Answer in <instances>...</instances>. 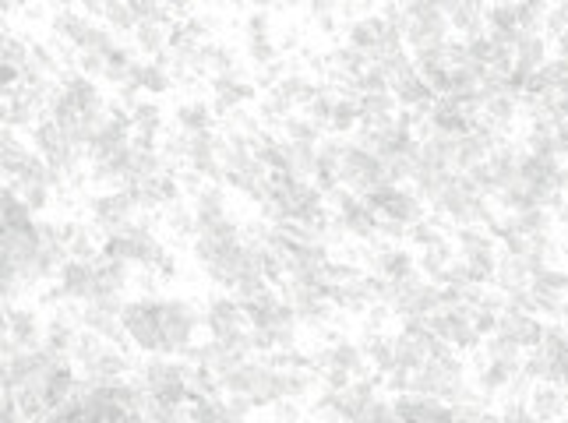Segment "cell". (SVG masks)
<instances>
[{"instance_id": "6da1fadb", "label": "cell", "mask_w": 568, "mask_h": 423, "mask_svg": "<svg viewBox=\"0 0 568 423\" xmlns=\"http://www.w3.org/2000/svg\"><path fill=\"white\" fill-rule=\"evenodd\" d=\"M202 328V311L184 297H163L159 304V357H184L195 346V335Z\"/></svg>"}, {"instance_id": "7a4b0ae2", "label": "cell", "mask_w": 568, "mask_h": 423, "mask_svg": "<svg viewBox=\"0 0 568 423\" xmlns=\"http://www.w3.org/2000/svg\"><path fill=\"white\" fill-rule=\"evenodd\" d=\"M138 381L152 399L166 406H184L187 402V364L173 357H152L149 364L138 367Z\"/></svg>"}, {"instance_id": "3957f363", "label": "cell", "mask_w": 568, "mask_h": 423, "mask_svg": "<svg viewBox=\"0 0 568 423\" xmlns=\"http://www.w3.org/2000/svg\"><path fill=\"white\" fill-rule=\"evenodd\" d=\"M159 304H163V297H138V300H128L124 304V311H120V325H124V335H128L131 342H135V349H142V353H159V339H163V332H159Z\"/></svg>"}, {"instance_id": "277c9868", "label": "cell", "mask_w": 568, "mask_h": 423, "mask_svg": "<svg viewBox=\"0 0 568 423\" xmlns=\"http://www.w3.org/2000/svg\"><path fill=\"white\" fill-rule=\"evenodd\" d=\"M89 216H92V230H99L103 237H113L128 223L138 219V201L128 187H117V191H99L89 198Z\"/></svg>"}, {"instance_id": "5b68a950", "label": "cell", "mask_w": 568, "mask_h": 423, "mask_svg": "<svg viewBox=\"0 0 568 423\" xmlns=\"http://www.w3.org/2000/svg\"><path fill=\"white\" fill-rule=\"evenodd\" d=\"M339 184L350 187L357 198H364L367 191H374V187L389 184L385 180V166L378 156H371V152L357 149L353 141H346V152H343V166H339Z\"/></svg>"}, {"instance_id": "8992f818", "label": "cell", "mask_w": 568, "mask_h": 423, "mask_svg": "<svg viewBox=\"0 0 568 423\" xmlns=\"http://www.w3.org/2000/svg\"><path fill=\"white\" fill-rule=\"evenodd\" d=\"M449 22L441 15L438 4H410L406 8V32L403 43L413 50H427V46H445L449 43Z\"/></svg>"}, {"instance_id": "52a82bcc", "label": "cell", "mask_w": 568, "mask_h": 423, "mask_svg": "<svg viewBox=\"0 0 568 423\" xmlns=\"http://www.w3.org/2000/svg\"><path fill=\"white\" fill-rule=\"evenodd\" d=\"M120 311H124V300H120V293H99V297H92V300H85V304H82V328H89V332H96L99 339L120 346V342H124Z\"/></svg>"}, {"instance_id": "ba28073f", "label": "cell", "mask_w": 568, "mask_h": 423, "mask_svg": "<svg viewBox=\"0 0 568 423\" xmlns=\"http://www.w3.org/2000/svg\"><path fill=\"white\" fill-rule=\"evenodd\" d=\"M202 325L209 328L212 339H230V335H237V332H247L244 307H240V300L230 297V293L209 297L205 314H202Z\"/></svg>"}, {"instance_id": "9c48e42d", "label": "cell", "mask_w": 568, "mask_h": 423, "mask_svg": "<svg viewBox=\"0 0 568 423\" xmlns=\"http://www.w3.org/2000/svg\"><path fill=\"white\" fill-rule=\"evenodd\" d=\"M60 297L71 300V304H85V300L96 297V261H75L68 258L57 268V282Z\"/></svg>"}, {"instance_id": "30bf717a", "label": "cell", "mask_w": 568, "mask_h": 423, "mask_svg": "<svg viewBox=\"0 0 568 423\" xmlns=\"http://www.w3.org/2000/svg\"><path fill=\"white\" fill-rule=\"evenodd\" d=\"M212 96H216V110L226 117V113H233V110H244V103L255 99V82H251L244 67L237 64L230 75L212 78Z\"/></svg>"}, {"instance_id": "8fae6325", "label": "cell", "mask_w": 568, "mask_h": 423, "mask_svg": "<svg viewBox=\"0 0 568 423\" xmlns=\"http://www.w3.org/2000/svg\"><path fill=\"white\" fill-rule=\"evenodd\" d=\"M494 332L505 335V339H512L519 349H537L540 339H544V321H540L537 314H523V311H512V307H505V311L498 314V325H494Z\"/></svg>"}, {"instance_id": "7c38bea8", "label": "cell", "mask_w": 568, "mask_h": 423, "mask_svg": "<svg viewBox=\"0 0 568 423\" xmlns=\"http://www.w3.org/2000/svg\"><path fill=\"white\" fill-rule=\"evenodd\" d=\"M85 371V381H92V385H110V381H120L128 378L131 371H135V364H131V353L124 346H113V342H106V349L99 353L92 364L82 367Z\"/></svg>"}, {"instance_id": "4fadbf2b", "label": "cell", "mask_w": 568, "mask_h": 423, "mask_svg": "<svg viewBox=\"0 0 568 423\" xmlns=\"http://www.w3.org/2000/svg\"><path fill=\"white\" fill-rule=\"evenodd\" d=\"M240 307H244L247 325L262 328V332H272L276 325H283V321L293 318V311L283 304V297H276L272 290L258 293V297H251V300H240Z\"/></svg>"}, {"instance_id": "5bb4252c", "label": "cell", "mask_w": 568, "mask_h": 423, "mask_svg": "<svg viewBox=\"0 0 568 423\" xmlns=\"http://www.w3.org/2000/svg\"><path fill=\"white\" fill-rule=\"evenodd\" d=\"M343 152H346V141L339 138H322L318 141V152H314V187L322 194L336 191L339 187V166H343Z\"/></svg>"}, {"instance_id": "9a60e30c", "label": "cell", "mask_w": 568, "mask_h": 423, "mask_svg": "<svg viewBox=\"0 0 568 423\" xmlns=\"http://www.w3.org/2000/svg\"><path fill=\"white\" fill-rule=\"evenodd\" d=\"M526 409H530V413L537 416L540 423L561 420V416H568V395H565V388L554 385V381H540V385H533L530 395H526Z\"/></svg>"}, {"instance_id": "2e32d148", "label": "cell", "mask_w": 568, "mask_h": 423, "mask_svg": "<svg viewBox=\"0 0 568 423\" xmlns=\"http://www.w3.org/2000/svg\"><path fill=\"white\" fill-rule=\"evenodd\" d=\"M8 332H11V342H15L18 349H39L43 346V321H39V314L32 311V307H8Z\"/></svg>"}, {"instance_id": "e0dca14e", "label": "cell", "mask_w": 568, "mask_h": 423, "mask_svg": "<svg viewBox=\"0 0 568 423\" xmlns=\"http://www.w3.org/2000/svg\"><path fill=\"white\" fill-rule=\"evenodd\" d=\"M441 15H445L449 29H456L459 36H463V43L466 39L484 36L487 8H480V4H463V0H456V4H441Z\"/></svg>"}, {"instance_id": "ac0fdd59", "label": "cell", "mask_w": 568, "mask_h": 423, "mask_svg": "<svg viewBox=\"0 0 568 423\" xmlns=\"http://www.w3.org/2000/svg\"><path fill=\"white\" fill-rule=\"evenodd\" d=\"M547 64V43L540 32H519L512 43V67L519 75H537L540 67Z\"/></svg>"}, {"instance_id": "d6986e66", "label": "cell", "mask_w": 568, "mask_h": 423, "mask_svg": "<svg viewBox=\"0 0 568 423\" xmlns=\"http://www.w3.org/2000/svg\"><path fill=\"white\" fill-rule=\"evenodd\" d=\"M191 208H195L198 230H209V226H216L219 219H226V216H230V208H226V191H223V184H202V191L195 194Z\"/></svg>"}, {"instance_id": "ffe728a7", "label": "cell", "mask_w": 568, "mask_h": 423, "mask_svg": "<svg viewBox=\"0 0 568 423\" xmlns=\"http://www.w3.org/2000/svg\"><path fill=\"white\" fill-rule=\"evenodd\" d=\"M60 240H64V251H68V258H75V261H96L99 258L89 223H78V219L60 223Z\"/></svg>"}, {"instance_id": "44dd1931", "label": "cell", "mask_w": 568, "mask_h": 423, "mask_svg": "<svg viewBox=\"0 0 568 423\" xmlns=\"http://www.w3.org/2000/svg\"><path fill=\"white\" fill-rule=\"evenodd\" d=\"M138 92H149V96H163L166 89L173 85L170 67L163 60H135V71H131V82Z\"/></svg>"}, {"instance_id": "7402d4cb", "label": "cell", "mask_w": 568, "mask_h": 423, "mask_svg": "<svg viewBox=\"0 0 568 423\" xmlns=\"http://www.w3.org/2000/svg\"><path fill=\"white\" fill-rule=\"evenodd\" d=\"M452 265H456V247H452V237L441 240V244H434V247H424L420 258H417V272L424 275L427 282H434V286H438L441 275L449 272Z\"/></svg>"}, {"instance_id": "603a6c76", "label": "cell", "mask_w": 568, "mask_h": 423, "mask_svg": "<svg viewBox=\"0 0 568 423\" xmlns=\"http://www.w3.org/2000/svg\"><path fill=\"white\" fill-rule=\"evenodd\" d=\"M494 286H498L501 293H516V290H530L533 282V272L523 265L519 258H512V254H498V268H494Z\"/></svg>"}, {"instance_id": "cb8c5ba5", "label": "cell", "mask_w": 568, "mask_h": 423, "mask_svg": "<svg viewBox=\"0 0 568 423\" xmlns=\"http://www.w3.org/2000/svg\"><path fill=\"white\" fill-rule=\"evenodd\" d=\"M392 353H396V367L417 371V367L427 364V335H410V332L392 335Z\"/></svg>"}, {"instance_id": "d4e9b609", "label": "cell", "mask_w": 568, "mask_h": 423, "mask_svg": "<svg viewBox=\"0 0 568 423\" xmlns=\"http://www.w3.org/2000/svg\"><path fill=\"white\" fill-rule=\"evenodd\" d=\"M170 32H173L170 22H142L135 29V46L145 57L159 60L163 53H170Z\"/></svg>"}, {"instance_id": "484cf974", "label": "cell", "mask_w": 568, "mask_h": 423, "mask_svg": "<svg viewBox=\"0 0 568 423\" xmlns=\"http://www.w3.org/2000/svg\"><path fill=\"white\" fill-rule=\"evenodd\" d=\"M177 127L184 134H198V131H212V106L205 103V99H184V103L177 106Z\"/></svg>"}, {"instance_id": "4316f807", "label": "cell", "mask_w": 568, "mask_h": 423, "mask_svg": "<svg viewBox=\"0 0 568 423\" xmlns=\"http://www.w3.org/2000/svg\"><path fill=\"white\" fill-rule=\"evenodd\" d=\"M128 120H131V134H145V138H159V134H163V110H159L156 99L135 103Z\"/></svg>"}, {"instance_id": "83f0119b", "label": "cell", "mask_w": 568, "mask_h": 423, "mask_svg": "<svg viewBox=\"0 0 568 423\" xmlns=\"http://www.w3.org/2000/svg\"><path fill=\"white\" fill-rule=\"evenodd\" d=\"M202 67L205 75L219 78V75H230L233 67H237V50L226 43H216V39H205L202 43Z\"/></svg>"}, {"instance_id": "f1b7e54d", "label": "cell", "mask_w": 568, "mask_h": 423, "mask_svg": "<svg viewBox=\"0 0 568 423\" xmlns=\"http://www.w3.org/2000/svg\"><path fill=\"white\" fill-rule=\"evenodd\" d=\"M484 357L491 360V364H505V367H516V371H523V349L516 346L512 339H505V335H487L484 342Z\"/></svg>"}, {"instance_id": "f546056e", "label": "cell", "mask_w": 568, "mask_h": 423, "mask_svg": "<svg viewBox=\"0 0 568 423\" xmlns=\"http://www.w3.org/2000/svg\"><path fill=\"white\" fill-rule=\"evenodd\" d=\"M406 240H410V244H417L420 251H424V247L441 244V240H449V233H445V219H441V216L417 219V223L406 230Z\"/></svg>"}, {"instance_id": "4dcf8cb0", "label": "cell", "mask_w": 568, "mask_h": 423, "mask_svg": "<svg viewBox=\"0 0 568 423\" xmlns=\"http://www.w3.org/2000/svg\"><path fill=\"white\" fill-rule=\"evenodd\" d=\"M187 416H191V423H247L240 420L237 413H230V406H226V399H205V402H195V406L187 409Z\"/></svg>"}, {"instance_id": "1f68e13d", "label": "cell", "mask_w": 568, "mask_h": 423, "mask_svg": "<svg viewBox=\"0 0 568 423\" xmlns=\"http://www.w3.org/2000/svg\"><path fill=\"white\" fill-rule=\"evenodd\" d=\"M163 223L173 237H191L195 240L198 233V223H195V208L187 205V201H177V205L163 208Z\"/></svg>"}, {"instance_id": "d6a6232c", "label": "cell", "mask_w": 568, "mask_h": 423, "mask_svg": "<svg viewBox=\"0 0 568 423\" xmlns=\"http://www.w3.org/2000/svg\"><path fill=\"white\" fill-rule=\"evenodd\" d=\"M336 99H339V92L332 89L329 82H322L318 85V92H314V99L304 106V117L314 120L318 127H325L332 120V110H336Z\"/></svg>"}, {"instance_id": "836d02e7", "label": "cell", "mask_w": 568, "mask_h": 423, "mask_svg": "<svg viewBox=\"0 0 568 423\" xmlns=\"http://www.w3.org/2000/svg\"><path fill=\"white\" fill-rule=\"evenodd\" d=\"M314 388V374L311 371H297V367H286L279 371V395L283 399H307V392Z\"/></svg>"}, {"instance_id": "e575fe53", "label": "cell", "mask_w": 568, "mask_h": 423, "mask_svg": "<svg viewBox=\"0 0 568 423\" xmlns=\"http://www.w3.org/2000/svg\"><path fill=\"white\" fill-rule=\"evenodd\" d=\"M0 64L25 71V64H29V39L15 36V32H0Z\"/></svg>"}, {"instance_id": "d590c367", "label": "cell", "mask_w": 568, "mask_h": 423, "mask_svg": "<svg viewBox=\"0 0 568 423\" xmlns=\"http://www.w3.org/2000/svg\"><path fill=\"white\" fill-rule=\"evenodd\" d=\"M283 131H286V141H297V145H318V141H322V127L314 124V120H307L304 113H300V117L290 113Z\"/></svg>"}, {"instance_id": "8d00e7d4", "label": "cell", "mask_w": 568, "mask_h": 423, "mask_svg": "<svg viewBox=\"0 0 568 423\" xmlns=\"http://www.w3.org/2000/svg\"><path fill=\"white\" fill-rule=\"evenodd\" d=\"M103 349H106V339H99L96 332L82 328V332L75 335V346H71V364H78V367L92 364V360H96Z\"/></svg>"}, {"instance_id": "74e56055", "label": "cell", "mask_w": 568, "mask_h": 423, "mask_svg": "<svg viewBox=\"0 0 568 423\" xmlns=\"http://www.w3.org/2000/svg\"><path fill=\"white\" fill-rule=\"evenodd\" d=\"M332 131H353V127H360V99L353 96H339L336 99V110H332V120H329Z\"/></svg>"}, {"instance_id": "f35d334b", "label": "cell", "mask_w": 568, "mask_h": 423, "mask_svg": "<svg viewBox=\"0 0 568 423\" xmlns=\"http://www.w3.org/2000/svg\"><path fill=\"white\" fill-rule=\"evenodd\" d=\"M293 103L283 96V92L269 89V96L262 99V106H258V117H262V124H286V117H290Z\"/></svg>"}, {"instance_id": "ab89813d", "label": "cell", "mask_w": 568, "mask_h": 423, "mask_svg": "<svg viewBox=\"0 0 568 423\" xmlns=\"http://www.w3.org/2000/svg\"><path fill=\"white\" fill-rule=\"evenodd\" d=\"M523 374L533 381V385H540V381H554V360L547 357L544 349H530L523 357Z\"/></svg>"}, {"instance_id": "60d3db41", "label": "cell", "mask_w": 568, "mask_h": 423, "mask_svg": "<svg viewBox=\"0 0 568 423\" xmlns=\"http://www.w3.org/2000/svg\"><path fill=\"white\" fill-rule=\"evenodd\" d=\"M103 18H106V29L110 32H135L138 29V18L131 11V4H103Z\"/></svg>"}, {"instance_id": "b9f144b4", "label": "cell", "mask_w": 568, "mask_h": 423, "mask_svg": "<svg viewBox=\"0 0 568 423\" xmlns=\"http://www.w3.org/2000/svg\"><path fill=\"white\" fill-rule=\"evenodd\" d=\"M537 349H544L547 357L558 364L561 357H568V332L561 325H544V339H540Z\"/></svg>"}, {"instance_id": "7bdbcfd3", "label": "cell", "mask_w": 568, "mask_h": 423, "mask_svg": "<svg viewBox=\"0 0 568 423\" xmlns=\"http://www.w3.org/2000/svg\"><path fill=\"white\" fill-rule=\"evenodd\" d=\"M247 57H251V64L258 67H269L279 60V46H276V36L272 39H247Z\"/></svg>"}, {"instance_id": "ee69618b", "label": "cell", "mask_w": 568, "mask_h": 423, "mask_svg": "<svg viewBox=\"0 0 568 423\" xmlns=\"http://www.w3.org/2000/svg\"><path fill=\"white\" fill-rule=\"evenodd\" d=\"M247 39H272V15L269 11H251L244 18V43Z\"/></svg>"}, {"instance_id": "f6af8a7d", "label": "cell", "mask_w": 568, "mask_h": 423, "mask_svg": "<svg viewBox=\"0 0 568 423\" xmlns=\"http://www.w3.org/2000/svg\"><path fill=\"white\" fill-rule=\"evenodd\" d=\"M544 29L551 32L554 39H558L561 32H568V4H558V8H547V15H544Z\"/></svg>"}, {"instance_id": "bcb514c9", "label": "cell", "mask_w": 568, "mask_h": 423, "mask_svg": "<svg viewBox=\"0 0 568 423\" xmlns=\"http://www.w3.org/2000/svg\"><path fill=\"white\" fill-rule=\"evenodd\" d=\"M297 420H304V413H300V406L293 399L272 402V423H297Z\"/></svg>"}]
</instances>
